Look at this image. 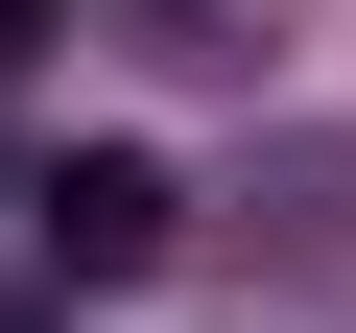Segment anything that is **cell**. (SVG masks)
<instances>
[{"label":"cell","mask_w":356,"mask_h":333,"mask_svg":"<svg viewBox=\"0 0 356 333\" xmlns=\"http://www.w3.org/2000/svg\"><path fill=\"white\" fill-rule=\"evenodd\" d=\"M24 238H48V286H166V262H191V191H166L143 143H72L24 191Z\"/></svg>","instance_id":"cell-1"},{"label":"cell","mask_w":356,"mask_h":333,"mask_svg":"<svg viewBox=\"0 0 356 333\" xmlns=\"http://www.w3.org/2000/svg\"><path fill=\"white\" fill-rule=\"evenodd\" d=\"M95 24H119L143 72H238V95H261V48H285V0H95Z\"/></svg>","instance_id":"cell-2"}]
</instances>
